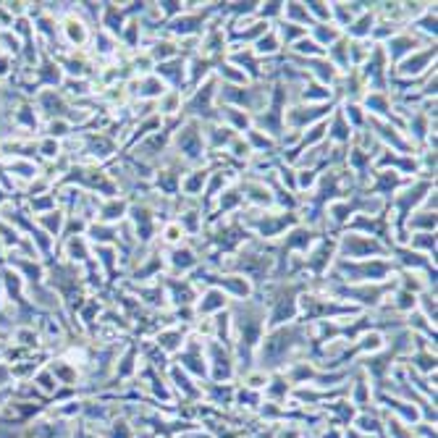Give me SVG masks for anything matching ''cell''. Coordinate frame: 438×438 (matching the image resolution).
Segmentation results:
<instances>
[{"label": "cell", "instance_id": "6da1fadb", "mask_svg": "<svg viewBox=\"0 0 438 438\" xmlns=\"http://www.w3.org/2000/svg\"><path fill=\"white\" fill-rule=\"evenodd\" d=\"M179 147L181 152H187L189 158H200V152H202V139L195 129H184L179 134Z\"/></svg>", "mask_w": 438, "mask_h": 438}, {"label": "cell", "instance_id": "7a4b0ae2", "mask_svg": "<svg viewBox=\"0 0 438 438\" xmlns=\"http://www.w3.org/2000/svg\"><path fill=\"white\" fill-rule=\"evenodd\" d=\"M431 58H436V47H428L423 55H415V58H410V60H404L402 74H420L423 68H428Z\"/></svg>", "mask_w": 438, "mask_h": 438}, {"label": "cell", "instance_id": "3957f363", "mask_svg": "<svg viewBox=\"0 0 438 438\" xmlns=\"http://www.w3.org/2000/svg\"><path fill=\"white\" fill-rule=\"evenodd\" d=\"M344 249H349L352 257H357L360 252H370V249H378L373 241L368 239H360V236H349V239H344Z\"/></svg>", "mask_w": 438, "mask_h": 438}, {"label": "cell", "instance_id": "277c9868", "mask_svg": "<svg viewBox=\"0 0 438 438\" xmlns=\"http://www.w3.org/2000/svg\"><path fill=\"white\" fill-rule=\"evenodd\" d=\"M66 34H68L71 42H76V45H81V42L87 39L84 24H81V21H74V18H71V21H66Z\"/></svg>", "mask_w": 438, "mask_h": 438}, {"label": "cell", "instance_id": "5b68a950", "mask_svg": "<svg viewBox=\"0 0 438 438\" xmlns=\"http://www.w3.org/2000/svg\"><path fill=\"white\" fill-rule=\"evenodd\" d=\"M173 265L181 268V270H187L192 265H197V257L189 249H176V252H173Z\"/></svg>", "mask_w": 438, "mask_h": 438}, {"label": "cell", "instance_id": "8992f818", "mask_svg": "<svg viewBox=\"0 0 438 438\" xmlns=\"http://www.w3.org/2000/svg\"><path fill=\"white\" fill-rule=\"evenodd\" d=\"M226 304V294H220V291H208V297L205 302L200 304V310L202 312H210V310H216V307H223Z\"/></svg>", "mask_w": 438, "mask_h": 438}, {"label": "cell", "instance_id": "52a82bcc", "mask_svg": "<svg viewBox=\"0 0 438 438\" xmlns=\"http://www.w3.org/2000/svg\"><path fill=\"white\" fill-rule=\"evenodd\" d=\"M179 339H181V333L168 331V333H163L160 339H158V344H160V346H166V349H176V346H179Z\"/></svg>", "mask_w": 438, "mask_h": 438}, {"label": "cell", "instance_id": "ba28073f", "mask_svg": "<svg viewBox=\"0 0 438 438\" xmlns=\"http://www.w3.org/2000/svg\"><path fill=\"white\" fill-rule=\"evenodd\" d=\"M286 13L291 18H302V21H310V13H307V8H302V3H289L286 5Z\"/></svg>", "mask_w": 438, "mask_h": 438}, {"label": "cell", "instance_id": "9c48e42d", "mask_svg": "<svg viewBox=\"0 0 438 438\" xmlns=\"http://www.w3.org/2000/svg\"><path fill=\"white\" fill-rule=\"evenodd\" d=\"M257 50H260V53H268V55H270V53H276V50H278V39L273 37V34H268V39L262 37L260 42H257Z\"/></svg>", "mask_w": 438, "mask_h": 438}, {"label": "cell", "instance_id": "30bf717a", "mask_svg": "<svg viewBox=\"0 0 438 438\" xmlns=\"http://www.w3.org/2000/svg\"><path fill=\"white\" fill-rule=\"evenodd\" d=\"M415 247H425V249H436V236L433 233H417L415 236Z\"/></svg>", "mask_w": 438, "mask_h": 438}, {"label": "cell", "instance_id": "8fae6325", "mask_svg": "<svg viewBox=\"0 0 438 438\" xmlns=\"http://www.w3.org/2000/svg\"><path fill=\"white\" fill-rule=\"evenodd\" d=\"M297 50L299 53H310V55H323V47L318 45V42H297Z\"/></svg>", "mask_w": 438, "mask_h": 438}, {"label": "cell", "instance_id": "7c38bea8", "mask_svg": "<svg viewBox=\"0 0 438 438\" xmlns=\"http://www.w3.org/2000/svg\"><path fill=\"white\" fill-rule=\"evenodd\" d=\"M310 11L318 13L320 18H328V16H331V11L325 8V3H307V13H310Z\"/></svg>", "mask_w": 438, "mask_h": 438}, {"label": "cell", "instance_id": "4fadbf2b", "mask_svg": "<svg viewBox=\"0 0 438 438\" xmlns=\"http://www.w3.org/2000/svg\"><path fill=\"white\" fill-rule=\"evenodd\" d=\"M121 213H124V202H113L110 208H105V218H121Z\"/></svg>", "mask_w": 438, "mask_h": 438}, {"label": "cell", "instance_id": "5bb4252c", "mask_svg": "<svg viewBox=\"0 0 438 438\" xmlns=\"http://www.w3.org/2000/svg\"><path fill=\"white\" fill-rule=\"evenodd\" d=\"M37 383H39V386H42V389H45V391H53V389H55V386H53V378H50V373H47V370H45V373H39V375H37Z\"/></svg>", "mask_w": 438, "mask_h": 438}, {"label": "cell", "instance_id": "9a60e30c", "mask_svg": "<svg viewBox=\"0 0 438 438\" xmlns=\"http://www.w3.org/2000/svg\"><path fill=\"white\" fill-rule=\"evenodd\" d=\"M281 5H283V3H265V5H262V8H260V13H262V16H270V13H278V11H281Z\"/></svg>", "mask_w": 438, "mask_h": 438}, {"label": "cell", "instance_id": "2e32d148", "mask_svg": "<svg viewBox=\"0 0 438 438\" xmlns=\"http://www.w3.org/2000/svg\"><path fill=\"white\" fill-rule=\"evenodd\" d=\"M63 134H66V124H60V121L55 124L53 121V124H50V137H63Z\"/></svg>", "mask_w": 438, "mask_h": 438}, {"label": "cell", "instance_id": "e0dca14e", "mask_svg": "<svg viewBox=\"0 0 438 438\" xmlns=\"http://www.w3.org/2000/svg\"><path fill=\"white\" fill-rule=\"evenodd\" d=\"M197 173H200V171H197ZM200 184H205V173H200V176L192 179L189 184H187V192H197V187H200Z\"/></svg>", "mask_w": 438, "mask_h": 438}, {"label": "cell", "instance_id": "ac0fdd59", "mask_svg": "<svg viewBox=\"0 0 438 438\" xmlns=\"http://www.w3.org/2000/svg\"><path fill=\"white\" fill-rule=\"evenodd\" d=\"M42 152H45L47 158H55V155H58V142H45V145H42Z\"/></svg>", "mask_w": 438, "mask_h": 438}, {"label": "cell", "instance_id": "d6986e66", "mask_svg": "<svg viewBox=\"0 0 438 438\" xmlns=\"http://www.w3.org/2000/svg\"><path fill=\"white\" fill-rule=\"evenodd\" d=\"M399 304H402V307H412V304H415V294L402 291V294H399Z\"/></svg>", "mask_w": 438, "mask_h": 438}, {"label": "cell", "instance_id": "ffe728a7", "mask_svg": "<svg viewBox=\"0 0 438 438\" xmlns=\"http://www.w3.org/2000/svg\"><path fill=\"white\" fill-rule=\"evenodd\" d=\"M299 181H302V187H307V184H312V181H315V171H302V176H299Z\"/></svg>", "mask_w": 438, "mask_h": 438}, {"label": "cell", "instance_id": "44dd1931", "mask_svg": "<svg viewBox=\"0 0 438 438\" xmlns=\"http://www.w3.org/2000/svg\"><path fill=\"white\" fill-rule=\"evenodd\" d=\"M160 8H163L166 13H179V11H181L179 3H160Z\"/></svg>", "mask_w": 438, "mask_h": 438}, {"label": "cell", "instance_id": "7402d4cb", "mask_svg": "<svg viewBox=\"0 0 438 438\" xmlns=\"http://www.w3.org/2000/svg\"><path fill=\"white\" fill-rule=\"evenodd\" d=\"M8 381V368H0V386Z\"/></svg>", "mask_w": 438, "mask_h": 438}, {"label": "cell", "instance_id": "603a6c76", "mask_svg": "<svg viewBox=\"0 0 438 438\" xmlns=\"http://www.w3.org/2000/svg\"><path fill=\"white\" fill-rule=\"evenodd\" d=\"M5 66H8V58H0V74H5V71H8Z\"/></svg>", "mask_w": 438, "mask_h": 438}, {"label": "cell", "instance_id": "cb8c5ba5", "mask_svg": "<svg viewBox=\"0 0 438 438\" xmlns=\"http://www.w3.org/2000/svg\"><path fill=\"white\" fill-rule=\"evenodd\" d=\"M0 249H3V241H0Z\"/></svg>", "mask_w": 438, "mask_h": 438}]
</instances>
